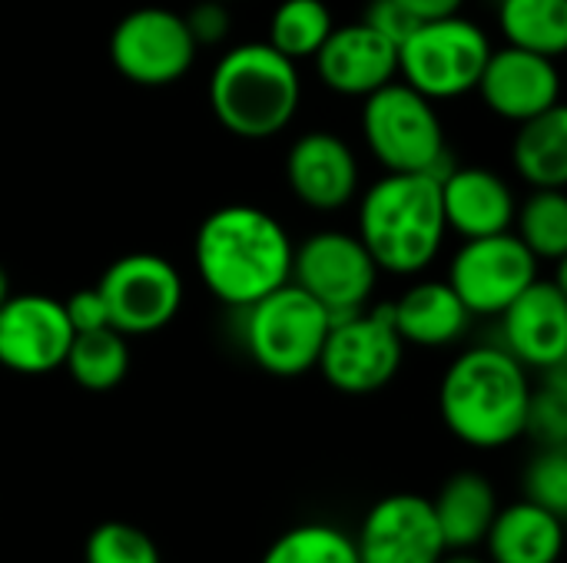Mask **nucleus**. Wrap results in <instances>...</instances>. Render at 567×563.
I'll use <instances>...</instances> for the list:
<instances>
[{
	"label": "nucleus",
	"mask_w": 567,
	"mask_h": 563,
	"mask_svg": "<svg viewBox=\"0 0 567 563\" xmlns=\"http://www.w3.org/2000/svg\"><path fill=\"white\" fill-rule=\"evenodd\" d=\"M488 56V33L475 20L452 13L422 20L399 43V73L429 100H455L478 86Z\"/></svg>",
	"instance_id": "nucleus-6"
},
{
	"label": "nucleus",
	"mask_w": 567,
	"mask_h": 563,
	"mask_svg": "<svg viewBox=\"0 0 567 563\" xmlns=\"http://www.w3.org/2000/svg\"><path fill=\"white\" fill-rule=\"evenodd\" d=\"M292 239L259 206L229 202L213 209L193 239V262L213 299L246 309L289 282Z\"/></svg>",
	"instance_id": "nucleus-1"
},
{
	"label": "nucleus",
	"mask_w": 567,
	"mask_h": 563,
	"mask_svg": "<svg viewBox=\"0 0 567 563\" xmlns=\"http://www.w3.org/2000/svg\"><path fill=\"white\" fill-rule=\"evenodd\" d=\"M319 80L342 96H369L399 76V46L365 20L332 27L312 56Z\"/></svg>",
	"instance_id": "nucleus-17"
},
{
	"label": "nucleus",
	"mask_w": 567,
	"mask_h": 563,
	"mask_svg": "<svg viewBox=\"0 0 567 563\" xmlns=\"http://www.w3.org/2000/svg\"><path fill=\"white\" fill-rule=\"evenodd\" d=\"M96 289L106 302L110 325L123 335H153L166 329L183 305V275L156 252L113 259Z\"/></svg>",
	"instance_id": "nucleus-11"
},
{
	"label": "nucleus",
	"mask_w": 567,
	"mask_h": 563,
	"mask_svg": "<svg viewBox=\"0 0 567 563\" xmlns=\"http://www.w3.org/2000/svg\"><path fill=\"white\" fill-rule=\"evenodd\" d=\"M538 279V259L508 229L465 239L449 265V285L472 315H502Z\"/></svg>",
	"instance_id": "nucleus-12"
},
{
	"label": "nucleus",
	"mask_w": 567,
	"mask_h": 563,
	"mask_svg": "<svg viewBox=\"0 0 567 563\" xmlns=\"http://www.w3.org/2000/svg\"><path fill=\"white\" fill-rule=\"evenodd\" d=\"M10 299V275H7V269L0 265V305Z\"/></svg>",
	"instance_id": "nucleus-37"
},
{
	"label": "nucleus",
	"mask_w": 567,
	"mask_h": 563,
	"mask_svg": "<svg viewBox=\"0 0 567 563\" xmlns=\"http://www.w3.org/2000/svg\"><path fill=\"white\" fill-rule=\"evenodd\" d=\"M302 100L299 63L266 40L226 50L209 73V110L223 129L239 139H269L282 133Z\"/></svg>",
	"instance_id": "nucleus-4"
},
{
	"label": "nucleus",
	"mask_w": 567,
	"mask_h": 563,
	"mask_svg": "<svg viewBox=\"0 0 567 563\" xmlns=\"http://www.w3.org/2000/svg\"><path fill=\"white\" fill-rule=\"evenodd\" d=\"M498 30L508 46L558 60L567 50V0H498Z\"/></svg>",
	"instance_id": "nucleus-24"
},
{
	"label": "nucleus",
	"mask_w": 567,
	"mask_h": 563,
	"mask_svg": "<svg viewBox=\"0 0 567 563\" xmlns=\"http://www.w3.org/2000/svg\"><path fill=\"white\" fill-rule=\"evenodd\" d=\"M183 20H186V30L193 33L196 46L223 43L229 37V27H233L229 3H223V0H199L196 7H189L183 13Z\"/></svg>",
	"instance_id": "nucleus-32"
},
{
	"label": "nucleus",
	"mask_w": 567,
	"mask_h": 563,
	"mask_svg": "<svg viewBox=\"0 0 567 563\" xmlns=\"http://www.w3.org/2000/svg\"><path fill=\"white\" fill-rule=\"evenodd\" d=\"M362 136L385 173L442 176L449 169L445 126L435 113V100L422 96L405 80H392L365 96Z\"/></svg>",
	"instance_id": "nucleus-5"
},
{
	"label": "nucleus",
	"mask_w": 567,
	"mask_h": 563,
	"mask_svg": "<svg viewBox=\"0 0 567 563\" xmlns=\"http://www.w3.org/2000/svg\"><path fill=\"white\" fill-rule=\"evenodd\" d=\"M442 189V212L449 232H458L462 239L495 236L508 232L515 222V192L512 186L482 166H449L439 176Z\"/></svg>",
	"instance_id": "nucleus-19"
},
{
	"label": "nucleus",
	"mask_w": 567,
	"mask_h": 563,
	"mask_svg": "<svg viewBox=\"0 0 567 563\" xmlns=\"http://www.w3.org/2000/svg\"><path fill=\"white\" fill-rule=\"evenodd\" d=\"M518 239L538 262H561L567 256V196L561 189H535L518 209Z\"/></svg>",
	"instance_id": "nucleus-27"
},
{
	"label": "nucleus",
	"mask_w": 567,
	"mask_h": 563,
	"mask_svg": "<svg viewBox=\"0 0 567 563\" xmlns=\"http://www.w3.org/2000/svg\"><path fill=\"white\" fill-rule=\"evenodd\" d=\"M505 352L525 368H558L567 362V292L555 279H535L502 315Z\"/></svg>",
	"instance_id": "nucleus-15"
},
{
	"label": "nucleus",
	"mask_w": 567,
	"mask_h": 563,
	"mask_svg": "<svg viewBox=\"0 0 567 563\" xmlns=\"http://www.w3.org/2000/svg\"><path fill=\"white\" fill-rule=\"evenodd\" d=\"M439 176L385 173L359 199V239L379 272L415 275L429 269L445 242Z\"/></svg>",
	"instance_id": "nucleus-3"
},
{
	"label": "nucleus",
	"mask_w": 567,
	"mask_h": 563,
	"mask_svg": "<svg viewBox=\"0 0 567 563\" xmlns=\"http://www.w3.org/2000/svg\"><path fill=\"white\" fill-rule=\"evenodd\" d=\"M243 312H246L243 338L252 362L262 372L276 378H296L316 368L332 319L296 282L272 289L269 295L246 305Z\"/></svg>",
	"instance_id": "nucleus-7"
},
{
	"label": "nucleus",
	"mask_w": 567,
	"mask_h": 563,
	"mask_svg": "<svg viewBox=\"0 0 567 563\" xmlns=\"http://www.w3.org/2000/svg\"><path fill=\"white\" fill-rule=\"evenodd\" d=\"M389 319L405 345L445 348L455 345L472 322V312L462 305L449 282H415L392 305Z\"/></svg>",
	"instance_id": "nucleus-20"
},
{
	"label": "nucleus",
	"mask_w": 567,
	"mask_h": 563,
	"mask_svg": "<svg viewBox=\"0 0 567 563\" xmlns=\"http://www.w3.org/2000/svg\"><path fill=\"white\" fill-rule=\"evenodd\" d=\"M525 435L542 448H567V375L565 365L548 368L542 388H532Z\"/></svg>",
	"instance_id": "nucleus-29"
},
{
	"label": "nucleus",
	"mask_w": 567,
	"mask_h": 563,
	"mask_svg": "<svg viewBox=\"0 0 567 563\" xmlns=\"http://www.w3.org/2000/svg\"><path fill=\"white\" fill-rule=\"evenodd\" d=\"M369 27H375L382 37H389L395 46L419 27V20H412L399 3H392V0H369V7H365V17H362Z\"/></svg>",
	"instance_id": "nucleus-34"
},
{
	"label": "nucleus",
	"mask_w": 567,
	"mask_h": 563,
	"mask_svg": "<svg viewBox=\"0 0 567 563\" xmlns=\"http://www.w3.org/2000/svg\"><path fill=\"white\" fill-rule=\"evenodd\" d=\"M475 90L495 116L508 123H525L561 103V73L551 56L502 46L492 50Z\"/></svg>",
	"instance_id": "nucleus-16"
},
{
	"label": "nucleus",
	"mask_w": 567,
	"mask_h": 563,
	"mask_svg": "<svg viewBox=\"0 0 567 563\" xmlns=\"http://www.w3.org/2000/svg\"><path fill=\"white\" fill-rule=\"evenodd\" d=\"M512 163L532 189H565L567 186V110L558 103L518 123L512 143Z\"/></svg>",
	"instance_id": "nucleus-23"
},
{
	"label": "nucleus",
	"mask_w": 567,
	"mask_h": 563,
	"mask_svg": "<svg viewBox=\"0 0 567 563\" xmlns=\"http://www.w3.org/2000/svg\"><path fill=\"white\" fill-rule=\"evenodd\" d=\"M63 312H66L73 332H90V329L110 325V312H106V302H103V295H100L96 285L93 289H76L63 302Z\"/></svg>",
	"instance_id": "nucleus-33"
},
{
	"label": "nucleus",
	"mask_w": 567,
	"mask_h": 563,
	"mask_svg": "<svg viewBox=\"0 0 567 563\" xmlns=\"http://www.w3.org/2000/svg\"><path fill=\"white\" fill-rule=\"evenodd\" d=\"M63 368L70 378L86 392H110L116 388L130 372V345L126 335L113 325L73 332Z\"/></svg>",
	"instance_id": "nucleus-25"
},
{
	"label": "nucleus",
	"mask_w": 567,
	"mask_h": 563,
	"mask_svg": "<svg viewBox=\"0 0 567 563\" xmlns=\"http://www.w3.org/2000/svg\"><path fill=\"white\" fill-rule=\"evenodd\" d=\"M73 329L63 302L43 292H20L0 305V365L17 375L63 368Z\"/></svg>",
	"instance_id": "nucleus-14"
},
{
	"label": "nucleus",
	"mask_w": 567,
	"mask_h": 563,
	"mask_svg": "<svg viewBox=\"0 0 567 563\" xmlns=\"http://www.w3.org/2000/svg\"><path fill=\"white\" fill-rule=\"evenodd\" d=\"M223 3H233V0H223Z\"/></svg>",
	"instance_id": "nucleus-38"
},
{
	"label": "nucleus",
	"mask_w": 567,
	"mask_h": 563,
	"mask_svg": "<svg viewBox=\"0 0 567 563\" xmlns=\"http://www.w3.org/2000/svg\"><path fill=\"white\" fill-rule=\"evenodd\" d=\"M289 282L312 295L336 322L365 309L379 282V265L359 236L322 229L312 232L299 249H292Z\"/></svg>",
	"instance_id": "nucleus-9"
},
{
	"label": "nucleus",
	"mask_w": 567,
	"mask_h": 563,
	"mask_svg": "<svg viewBox=\"0 0 567 563\" xmlns=\"http://www.w3.org/2000/svg\"><path fill=\"white\" fill-rule=\"evenodd\" d=\"M402 358L405 342L389 319V305H382L336 319L316 368L342 395H372L399 375Z\"/></svg>",
	"instance_id": "nucleus-8"
},
{
	"label": "nucleus",
	"mask_w": 567,
	"mask_h": 563,
	"mask_svg": "<svg viewBox=\"0 0 567 563\" xmlns=\"http://www.w3.org/2000/svg\"><path fill=\"white\" fill-rule=\"evenodd\" d=\"M352 541L359 563H439L449 554L432 501L422 494L375 501Z\"/></svg>",
	"instance_id": "nucleus-13"
},
{
	"label": "nucleus",
	"mask_w": 567,
	"mask_h": 563,
	"mask_svg": "<svg viewBox=\"0 0 567 563\" xmlns=\"http://www.w3.org/2000/svg\"><path fill=\"white\" fill-rule=\"evenodd\" d=\"M286 183L302 206L316 212H336L359 192L355 153L329 129L302 133L286 153Z\"/></svg>",
	"instance_id": "nucleus-18"
},
{
	"label": "nucleus",
	"mask_w": 567,
	"mask_h": 563,
	"mask_svg": "<svg viewBox=\"0 0 567 563\" xmlns=\"http://www.w3.org/2000/svg\"><path fill=\"white\" fill-rule=\"evenodd\" d=\"M196 40L183 13L166 7H136L110 33V63L136 86H169L196 60Z\"/></svg>",
	"instance_id": "nucleus-10"
},
{
	"label": "nucleus",
	"mask_w": 567,
	"mask_h": 563,
	"mask_svg": "<svg viewBox=\"0 0 567 563\" xmlns=\"http://www.w3.org/2000/svg\"><path fill=\"white\" fill-rule=\"evenodd\" d=\"M332 27L336 20L326 0H282L269 17L266 43L276 46L292 63H299L316 56V50L326 43Z\"/></svg>",
	"instance_id": "nucleus-26"
},
{
	"label": "nucleus",
	"mask_w": 567,
	"mask_h": 563,
	"mask_svg": "<svg viewBox=\"0 0 567 563\" xmlns=\"http://www.w3.org/2000/svg\"><path fill=\"white\" fill-rule=\"evenodd\" d=\"M439 563H488V561L475 557L472 551H449V554H445Z\"/></svg>",
	"instance_id": "nucleus-36"
},
{
	"label": "nucleus",
	"mask_w": 567,
	"mask_h": 563,
	"mask_svg": "<svg viewBox=\"0 0 567 563\" xmlns=\"http://www.w3.org/2000/svg\"><path fill=\"white\" fill-rule=\"evenodd\" d=\"M525 501L567 514V448H542L525 468Z\"/></svg>",
	"instance_id": "nucleus-31"
},
{
	"label": "nucleus",
	"mask_w": 567,
	"mask_h": 563,
	"mask_svg": "<svg viewBox=\"0 0 567 563\" xmlns=\"http://www.w3.org/2000/svg\"><path fill=\"white\" fill-rule=\"evenodd\" d=\"M482 544L488 548V563H558L565 551V518L518 501L498 508Z\"/></svg>",
	"instance_id": "nucleus-21"
},
{
	"label": "nucleus",
	"mask_w": 567,
	"mask_h": 563,
	"mask_svg": "<svg viewBox=\"0 0 567 563\" xmlns=\"http://www.w3.org/2000/svg\"><path fill=\"white\" fill-rule=\"evenodd\" d=\"M392 3H399L412 20L422 23V20H439V17L458 13L465 0H392Z\"/></svg>",
	"instance_id": "nucleus-35"
},
{
	"label": "nucleus",
	"mask_w": 567,
	"mask_h": 563,
	"mask_svg": "<svg viewBox=\"0 0 567 563\" xmlns=\"http://www.w3.org/2000/svg\"><path fill=\"white\" fill-rule=\"evenodd\" d=\"M532 382L505 348H468L442 375L439 411L445 428L468 448L495 451L525 435Z\"/></svg>",
	"instance_id": "nucleus-2"
},
{
	"label": "nucleus",
	"mask_w": 567,
	"mask_h": 563,
	"mask_svg": "<svg viewBox=\"0 0 567 563\" xmlns=\"http://www.w3.org/2000/svg\"><path fill=\"white\" fill-rule=\"evenodd\" d=\"M259 563H359V554L342 528L306 521L279 534Z\"/></svg>",
	"instance_id": "nucleus-28"
},
{
	"label": "nucleus",
	"mask_w": 567,
	"mask_h": 563,
	"mask_svg": "<svg viewBox=\"0 0 567 563\" xmlns=\"http://www.w3.org/2000/svg\"><path fill=\"white\" fill-rule=\"evenodd\" d=\"M83 563H163L153 538L126 521H106L90 531Z\"/></svg>",
	"instance_id": "nucleus-30"
},
{
	"label": "nucleus",
	"mask_w": 567,
	"mask_h": 563,
	"mask_svg": "<svg viewBox=\"0 0 567 563\" xmlns=\"http://www.w3.org/2000/svg\"><path fill=\"white\" fill-rule=\"evenodd\" d=\"M432 511H435L445 548L472 551L485 541V534L498 514V494L485 475L458 471L442 484V491L432 501Z\"/></svg>",
	"instance_id": "nucleus-22"
}]
</instances>
